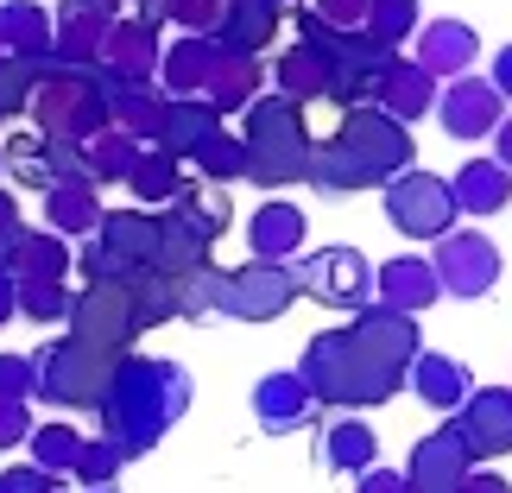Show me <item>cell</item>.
I'll use <instances>...</instances> for the list:
<instances>
[{
	"mask_svg": "<svg viewBox=\"0 0 512 493\" xmlns=\"http://www.w3.org/2000/svg\"><path fill=\"white\" fill-rule=\"evenodd\" d=\"M506 70H512V57H506ZM506 83H512V76H506Z\"/></svg>",
	"mask_w": 512,
	"mask_h": 493,
	"instance_id": "cell-1",
	"label": "cell"
}]
</instances>
